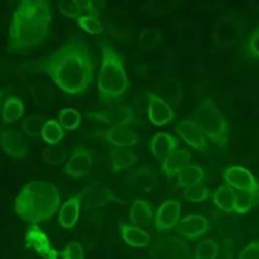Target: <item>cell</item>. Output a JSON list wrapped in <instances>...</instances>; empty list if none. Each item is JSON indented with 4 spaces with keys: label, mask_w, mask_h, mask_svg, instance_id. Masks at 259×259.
Wrapping results in <instances>:
<instances>
[{
    "label": "cell",
    "mask_w": 259,
    "mask_h": 259,
    "mask_svg": "<svg viewBox=\"0 0 259 259\" xmlns=\"http://www.w3.org/2000/svg\"><path fill=\"white\" fill-rule=\"evenodd\" d=\"M42 72L63 91L71 95L85 92L93 80V61L88 47L79 39H69L48 56Z\"/></svg>",
    "instance_id": "cell-1"
},
{
    "label": "cell",
    "mask_w": 259,
    "mask_h": 259,
    "mask_svg": "<svg viewBox=\"0 0 259 259\" xmlns=\"http://www.w3.org/2000/svg\"><path fill=\"white\" fill-rule=\"evenodd\" d=\"M51 21V6L47 0L20 1L9 23L7 51L25 54L44 42L49 36Z\"/></svg>",
    "instance_id": "cell-2"
},
{
    "label": "cell",
    "mask_w": 259,
    "mask_h": 259,
    "mask_svg": "<svg viewBox=\"0 0 259 259\" xmlns=\"http://www.w3.org/2000/svg\"><path fill=\"white\" fill-rule=\"evenodd\" d=\"M60 193L56 185L48 181H31L18 192L14 208L25 222L32 225L50 220L59 209Z\"/></svg>",
    "instance_id": "cell-3"
},
{
    "label": "cell",
    "mask_w": 259,
    "mask_h": 259,
    "mask_svg": "<svg viewBox=\"0 0 259 259\" xmlns=\"http://www.w3.org/2000/svg\"><path fill=\"white\" fill-rule=\"evenodd\" d=\"M99 46L102 62L97 79L98 94L103 101H115L128 88V77L124 68V59L105 39H100Z\"/></svg>",
    "instance_id": "cell-4"
},
{
    "label": "cell",
    "mask_w": 259,
    "mask_h": 259,
    "mask_svg": "<svg viewBox=\"0 0 259 259\" xmlns=\"http://www.w3.org/2000/svg\"><path fill=\"white\" fill-rule=\"evenodd\" d=\"M193 121L200 127L206 139L221 148L228 145L229 126L222 110L212 99H202L193 112Z\"/></svg>",
    "instance_id": "cell-5"
},
{
    "label": "cell",
    "mask_w": 259,
    "mask_h": 259,
    "mask_svg": "<svg viewBox=\"0 0 259 259\" xmlns=\"http://www.w3.org/2000/svg\"><path fill=\"white\" fill-rule=\"evenodd\" d=\"M149 255L153 259H190V249L185 241L166 237L153 245Z\"/></svg>",
    "instance_id": "cell-6"
},
{
    "label": "cell",
    "mask_w": 259,
    "mask_h": 259,
    "mask_svg": "<svg viewBox=\"0 0 259 259\" xmlns=\"http://www.w3.org/2000/svg\"><path fill=\"white\" fill-rule=\"evenodd\" d=\"M223 178L234 190L251 191L259 197V183L248 169L242 166H231L225 170Z\"/></svg>",
    "instance_id": "cell-7"
},
{
    "label": "cell",
    "mask_w": 259,
    "mask_h": 259,
    "mask_svg": "<svg viewBox=\"0 0 259 259\" xmlns=\"http://www.w3.org/2000/svg\"><path fill=\"white\" fill-rule=\"evenodd\" d=\"M93 117L111 127L127 126L135 120V113L127 105H110L100 112H95Z\"/></svg>",
    "instance_id": "cell-8"
},
{
    "label": "cell",
    "mask_w": 259,
    "mask_h": 259,
    "mask_svg": "<svg viewBox=\"0 0 259 259\" xmlns=\"http://www.w3.org/2000/svg\"><path fill=\"white\" fill-rule=\"evenodd\" d=\"M174 132L191 148L205 152L208 149L207 139L200 127L193 120H180Z\"/></svg>",
    "instance_id": "cell-9"
},
{
    "label": "cell",
    "mask_w": 259,
    "mask_h": 259,
    "mask_svg": "<svg viewBox=\"0 0 259 259\" xmlns=\"http://www.w3.org/2000/svg\"><path fill=\"white\" fill-rule=\"evenodd\" d=\"M25 242L28 248H32L42 259H58L60 253L56 251L46 235L37 226L32 225L25 234Z\"/></svg>",
    "instance_id": "cell-10"
},
{
    "label": "cell",
    "mask_w": 259,
    "mask_h": 259,
    "mask_svg": "<svg viewBox=\"0 0 259 259\" xmlns=\"http://www.w3.org/2000/svg\"><path fill=\"white\" fill-rule=\"evenodd\" d=\"M0 147L8 156L14 159H23L29 151L23 134L17 130L1 132Z\"/></svg>",
    "instance_id": "cell-11"
},
{
    "label": "cell",
    "mask_w": 259,
    "mask_h": 259,
    "mask_svg": "<svg viewBox=\"0 0 259 259\" xmlns=\"http://www.w3.org/2000/svg\"><path fill=\"white\" fill-rule=\"evenodd\" d=\"M148 117L156 126H163L174 118V111L171 105L158 94L148 92Z\"/></svg>",
    "instance_id": "cell-12"
},
{
    "label": "cell",
    "mask_w": 259,
    "mask_h": 259,
    "mask_svg": "<svg viewBox=\"0 0 259 259\" xmlns=\"http://www.w3.org/2000/svg\"><path fill=\"white\" fill-rule=\"evenodd\" d=\"M181 204L177 200H166L158 208L155 226L159 233L172 229L180 221Z\"/></svg>",
    "instance_id": "cell-13"
},
{
    "label": "cell",
    "mask_w": 259,
    "mask_h": 259,
    "mask_svg": "<svg viewBox=\"0 0 259 259\" xmlns=\"http://www.w3.org/2000/svg\"><path fill=\"white\" fill-rule=\"evenodd\" d=\"M93 165V158L90 152L84 148L77 149L66 162L63 172L72 177H83L87 175Z\"/></svg>",
    "instance_id": "cell-14"
},
{
    "label": "cell",
    "mask_w": 259,
    "mask_h": 259,
    "mask_svg": "<svg viewBox=\"0 0 259 259\" xmlns=\"http://www.w3.org/2000/svg\"><path fill=\"white\" fill-rule=\"evenodd\" d=\"M208 229V222L204 215L188 214L175 226V231L190 240H196L201 237Z\"/></svg>",
    "instance_id": "cell-15"
},
{
    "label": "cell",
    "mask_w": 259,
    "mask_h": 259,
    "mask_svg": "<svg viewBox=\"0 0 259 259\" xmlns=\"http://www.w3.org/2000/svg\"><path fill=\"white\" fill-rule=\"evenodd\" d=\"M86 194V189L76 196H72L67 199L59 210V224L64 229H72L78 222L80 215V207L83 195Z\"/></svg>",
    "instance_id": "cell-16"
},
{
    "label": "cell",
    "mask_w": 259,
    "mask_h": 259,
    "mask_svg": "<svg viewBox=\"0 0 259 259\" xmlns=\"http://www.w3.org/2000/svg\"><path fill=\"white\" fill-rule=\"evenodd\" d=\"M178 146L179 141L166 132L155 134L150 141V151L152 156L158 161H163L171 152L178 149Z\"/></svg>",
    "instance_id": "cell-17"
},
{
    "label": "cell",
    "mask_w": 259,
    "mask_h": 259,
    "mask_svg": "<svg viewBox=\"0 0 259 259\" xmlns=\"http://www.w3.org/2000/svg\"><path fill=\"white\" fill-rule=\"evenodd\" d=\"M97 2L87 0H60L58 2L59 11L66 17L79 18L82 16H93L96 11Z\"/></svg>",
    "instance_id": "cell-18"
},
{
    "label": "cell",
    "mask_w": 259,
    "mask_h": 259,
    "mask_svg": "<svg viewBox=\"0 0 259 259\" xmlns=\"http://www.w3.org/2000/svg\"><path fill=\"white\" fill-rule=\"evenodd\" d=\"M104 140L115 146V148H127L136 145L139 142L137 134L127 126L111 127L109 130L96 133Z\"/></svg>",
    "instance_id": "cell-19"
},
{
    "label": "cell",
    "mask_w": 259,
    "mask_h": 259,
    "mask_svg": "<svg viewBox=\"0 0 259 259\" xmlns=\"http://www.w3.org/2000/svg\"><path fill=\"white\" fill-rule=\"evenodd\" d=\"M191 155L186 149H176L171 152L162 163V171L167 177L177 175L183 168L190 164Z\"/></svg>",
    "instance_id": "cell-20"
},
{
    "label": "cell",
    "mask_w": 259,
    "mask_h": 259,
    "mask_svg": "<svg viewBox=\"0 0 259 259\" xmlns=\"http://www.w3.org/2000/svg\"><path fill=\"white\" fill-rule=\"evenodd\" d=\"M122 240L133 248H144L150 244V235L142 228L130 225L121 224L119 227Z\"/></svg>",
    "instance_id": "cell-21"
},
{
    "label": "cell",
    "mask_w": 259,
    "mask_h": 259,
    "mask_svg": "<svg viewBox=\"0 0 259 259\" xmlns=\"http://www.w3.org/2000/svg\"><path fill=\"white\" fill-rule=\"evenodd\" d=\"M86 194H88L89 196V199L87 202L88 207L103 206L110 201H119L120 203H122L121 200L118 197H116L112 193V191L105 185H101V184L91 185L90 187L86 188Z\"/></svg>",
    "instance_id": "cell-22"
},
{
    "label": "cell",
    "mask_w": 259,
    "mask_h": 259,
    "mask_svg": "<svg viewBox=\"0 0 259 259\" xmlns=\"http://www.w3.org/2000/svg\"><path fill=\"white\" fill-rule=\"evenodd\" d=\"M128 219L132 225L139 227L154 221V212L147 201L143 199H136L133 201L130 208Z\"/></svg>",
    "instance_id": "cell-23"
},
{
    "label": "cell",
    "mask_w": 259,
    "mask_h": 259,
    "mask_svg": "<svg viewBox=\"0 0 259 259\" xmlns=\"http://www.w3.org/2000/svg\"><path fill=\"white\" fill-rule=\"evenodd\" d=\"M111 166L113 172L124 171L133 167L137 162L138 158L127 148H113L110 152Z\"/></svg>",
    "instance_id": "cell-24"
},
{
    "label": "cell",
    "mask_w": 259,
    "mask_h": 259,
    "mask_svg": "<svg viewBox=\"0 0 259 259\" xmlns=\"http://www.w3.org/2000/svg\"><path fill=\"white\" fill-rule=\"evenodd\" d=\"M176 176V185L180 188L185 189L201 183L204 178V172L201 167L189 164L188 166L183 168Z\"/></svg>",
    "instance_id": "cell-25"
},
{
    "label": "cell",
    "mask_w": 259,
    "mask_h": 259,
    "mask_svg": "<svg viewBox=\"0 0 259 259\" xmlns=\"http://www.w3.org/2000/svg\"><path fill=\"white\" fill-rule=\"evenodd\" d=\"M24 113V104L17 97H9L4 101L2 108V119L4 123L9 124L18 120Z\"/></svg>",
    "instance_id": "cell-26"
},
{
    "label": "cell",
    "mask_w": 259,
    "mask_h": 259,
    "mask_svg": "<svg viewBox=\"0 0 259 259\" xmlns=\"http://www.w3.org/2000/svg\"><path fill=\"white\" fill-rule=\"evenodd\" d=\"M34 103L39 107H48L54 100V89L46 82L38 81L30 86Z\"/></svg>",
    "instance_id": "cell-27"
},
{
    "label": "cell",
    "mask_w": 259,
    "mask_h": 259,
    "mask_svg": "<svg viewBox=\"0 0 259 259\" xmlns=\"http://www.w3.org/2000/svg\"><path fill=\"white\" fill-rule=\"evenodd\" d=\"M157 181V174L149 167H140L127 176V182L136 187H151Z\"/></svg>",
    "instance_id": "cell-28"
},
{
    "label": "cell",
    "mask_w": 259,
    "mask_h": 259,
    "mask_svg": "<svg viewBox=\"0 0 259 259\" xmlns=\"http://www.w3.org/2000/svg\"><path fill=\"white\" fill-rule=\"evenodd\" d=\"M212 199L214 204L225 212L234 211L235 204V190L228 186L222 185L220 186L213 193Z\"/></svg>",
    "instance_id": "cell-29"
},
{
    "label": "cell",
    "mask_w": 259,
    "mask_h": 259,
    "mask_svg": "<svg viewBox=\"0 0 259 259\" xmlns=\"http://www.w3.org/2000/svg\"><path fill=\"white\" fill-rule=\"evenodd\" d=\"M48 120L49 119L46 114L33 113L22 120L21 128L27 136L31 138H38L41 137V131Z\"/></svg>",
    "instance_id": "cell-30"
},
{
    "label": "cell",
    "mask_w": 259,
    "mask_h": 259,
    "mask_svg": "<svg viewBox=\"0 0 259 259\" xmlns=\"http://www.w3.org/2000/svg\"><path fill=\"white\" fill-rule=\"evenodd\" d=\"M42 161L48 165H60L67 161V151L63 144L48 145L41 152Z\"/></svg>",
    "instance_id": "cell-31"
},
{
    "label": "cell",
    "mask_w": 259,
    "mask_h": 259,
    "mask_svg": "<svg viewBox=\"0 0 259 259\" xmlns=\"http://www.w3.org/2000/svg\"><path fill=\"white\" fill-rule=\"evenodd\" d=\"M162 40V34L156 27H146L140 32L137 44L142 51L154 50Z\"/></svg>",
    "instance_id": "cell-32"
},
{
    "label": "cell",
    "mask_w": 259,
    "mask_h": 259,
    "mask_svg": "<svg viewBox=\"0 0 259 259\" xmlns=\"http://www.w3.org/2000/svg\"><path fill=\"white\" fill-rule=\"evenodd\" d=\"M64 137V130L56 119H49L41 131V139L48 145L60 144Z\"/></svg>",
    "instance_id": "cell-33"
},
{
    "label": "cell",
    "mask_w": 259,
    "mask_h": 259,
    "mask_svg": "<svg viewBox=\"0 0 259 259\" xmlns=\"http://www.w3.org/2000/svg\"><path fill=\"white\" fill-rule=\"evenodd\" d=\"M259 198L251 191L235 190V204L234 211L238 213H246L254 206L256 199Z\"/></svg>",
    "instance_id": "cell-34"
},
{
    "label": "cell",
    "mask_w": 259,
    "mask_h": 259,
    "mask_svg": "<svg viewBox=\"0 0 259 259\" xmlns=\"http://www.w3.org/2000/svg\"><path fill=\"white\" fill-rule=\"evenodd\" d=\"M219 253V244L212 239H204L196 245L194 259H217Z\"/></svg>",
    "instance_id": "cell-35"
},
{
    "label": "cell",
    "mask_w": 259,
    "mask_h": 259,
    "mask_svg": "<svg viewBox=\"0 0 259 259\" xmlns=\"http://www.w3.org/2000/svg\"><path fill=\"white\" fill-rule=\"evenodd\" d=\"M58 121L63 128L74 131L81 123V113L74 108H64L60 111Z\"/></svg>",
    "instance_id": "cell-36"
},
{
    "label": "cell",
    "mask_w": 259,
    "mask_h": 259,
    "mask_svg": "<svg viewBox=\"0 0 259 259\" xmlns=\"http://www.w3.org/2000/svg\"><path fill=\"white\" fill-rule=\"evenodd\" d=\"M183 195H184V198L188 201L202 202L209 197L210 191H209V188L201 182L199 184L185 188L183 190Z\"/></svg>",
    "instance_id": "cell-37"
},
{
    "label": "cell",
    "mask_w": 259,
    "mask_h": 259,
    "mask_svg": "<svg viewBox=\"0 0 259 259\" xmlns=\"http://www.w3.org/2000/svg\"><path fill=\"white\" fill-rule=\"evenodd\" d=\"M245 55L254 62H259V26L256 27L245 41Z\"/></svg>",
    "instance_id": "cell-38"
},
{
    "label": "cell",
    "mask_w": 259,
    "mask_h": 259,
    "mask_svg": "<svg viewBox=\"0 0 259 259\" xmlns=\"http://www.w3.org/2000/svg\"><path fill=\"white\" fill-rule=\"evenodd\" d=\"M76 21L89 34H99L103 31V25L96 16H82L77 18Z\"/></svg>",
    "instance_id": "cell-39"
},
{
    "label": "cell",
    "mask_w": 259,
    "mask_h": 259,
    "mask_svg": "<svg viewBox=\"0 0 259 259\" xmlns=\"http://www.w3.org/2000/svg\"><path fill=\"white\" fill-rule=\"evenodd\" d=\"M62 259H84V249L79 242H70L60 253Z\"/></svg>",
    "instance_id": "cell-40"
},
{
    "label": "cell",
    "mask_w": 259,
    "mask_h": 259,
    "mask_svg": "<svg viewBox=\"0 0 259 259\" xmlns=\"http://www.w3.org/2000/svg\"><path fill=\"white\" fill-rule=\"evenodd\" d=\"M238 259H259V242H251L243 248L238 254Z\"/></svg>",
    "instance_id": "cell-41"
},
{
    "label": "cell",
    "mask_w": 259,
    "mask_h": 259,
    "mask_svg": "<svg viewBox=\"0 0 259 259\" xmlns=\"http://www.w3.org/2000/svg\"><path fill=\"white\" fill-rule=\"evenodd\" d=\"M3 94H4V90L0 89V107H1V102H2V98H3Z\"/></svg>",
    "instance_id": "cell-42"
},
{
    "label": "cell",
    "mask_w": 259,
    "mask_h": 259,
    "mask_svg": "<svg viewBox=\"0 0 259 259\" xmlns=\"http://www.w3.org/2000/svg\"><path fill=\"white\" fill-rule=\"evenodd\" d=\"M143 259H147V258H143Z\"/></svg>",
    "instance_id": "cell-43"
}]
</instances>
